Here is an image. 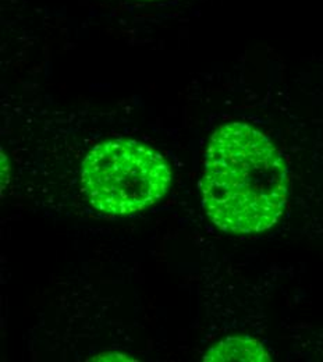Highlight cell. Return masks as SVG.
<instances>
[{
    "label": "cell",
    "mask_w": 323,
    "mask_h": 362,
    "mask_svg": "<svg viewBox=\"0 0 323 362\" xmlns=\"http://www.w3.org/2000/svg\"><path fill=\"white\" fill-rule=\"evenodd\" d=\"M93 361H129L130 358H127L123 354H117V353H106V354H100L93 358Z\"/></svg>",
    "instance_id": "4"
},
{
    "label": "cell",
    "mask_w": 323,
    "mask_h": 362,
    "mask_svg": "<svg viewBox=\"0 0 323 362\" xmlns=\"http://www.w3.org/2000/svg\"><path fill=\"white\" fill-rule=\"evenodd\" d=\"M204 361H271L262 343L251 337H228L211 347Z\"/></svg>",
    "instance_id": "3"
},
{
    "label": "cell",
    "mask_w": 323,
    "mask_h": 362,
    "mask_svg": "<svg viewBox=\"0 0 323 362\" xmlns=\"http://www.w3.org/2000/svg\"><path fill=\"white\" fill-rule=\"evenodd\" d=\"M84 191L98 211L130 215L160 201L170 188L172 170L155 149L134 139L96 145L83 163Z\"/></svg>",
    "instance_id": "2"
},
{
    "label": "cell",
    "mask_w": 323,
    "mask_h": 362,
    "mask_svg": "<svg viewBox=\"0 0 323 362\" xmlns=\"http://www.w3.org/2000/svg\"><path fill=\"white\" fill-rule=\"evenodd\" d=\"M145 1H153V0H145Z\"/></svg>",
    "instance_id": "6"
},
{
    "label": "cell",
    "mask_w": 323,
    "mask_h": 362,
    "mask_svg": "<svg viewBox=\"0 0 323 362\" xmlns=\"http://www.w3.org/2000/svg\"><path fill=\"white\" fill-rule=\"evenodd\" d=\"M212 223L233 234L275 226L288 197V172L274 142L247 123L221 126L209 139L201 181Z\"/></svg>",
    "instance_id": "1"
},
{
    "label": "cell",
    "mask_w": 323,
    "mask_h": 362,
    "mask_svg": "<svg viewBox=\"0 0 323 362\" xmlns=\"http://www.w3.org/2000/svg\"><path fill=\"white\" fill-rule=\"evenodd\" d=\"M8 165H7V159L4 156V153L1 152V187H4V181L8 179Z\"/></svg>",
    "instance_id": "5"
}]
</instances>
